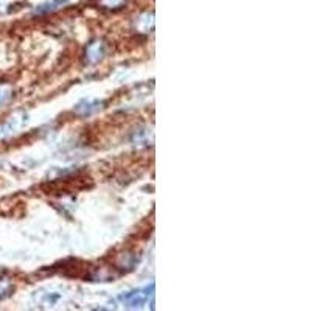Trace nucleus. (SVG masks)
Here are the masks:
<instances>
[{
	"label": "nucleus",
	"mask_w": 311,
	"mask_h": 311,
	"mask_svg": "<svg viewBox=\"0 0 311 311\" xmlns=\"http://www.w3.org/2000/svg\"><path fill=\"white\" fill-rule=\"evenodd\" d=\"M123 0H104V3L109 5V6H115V5H120Z\"/></svg>",
	"instance_id": "f257e3e1"
}]
</instances>
